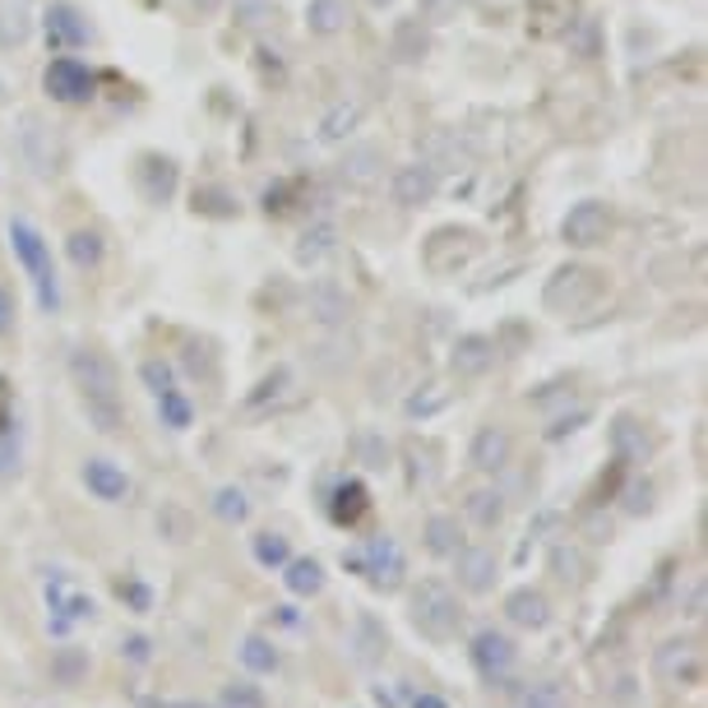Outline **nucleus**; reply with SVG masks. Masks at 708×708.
Returning <instances> with one entry per match:
<instances>
[{"instance_id":"nucleus-39","label":"nucleus","mask_w":708,"mask_h":708,"mask_svg":"<svg viewBox=\"0 0 708 708\" xmlns=\"http://www.w3.org/2000/svg\"><path fill=\"white\" fill-rule=\"evenodd\" d=\"M214 514L222 518L227 528L245 524V518H250V500H245V491H241V487H218V491H214Z\"/></svg>"},{"instance_id":"nucleus-48","label":"nucleus","mask_w":708,"mask_h":708,"mask_svg":"<svg viewBox=\"0 0 708 708\" xmlns=\"http://www.w3.org/2000/svg\"><path fill=\"white\" fill-rule=\"evenodd\" d=\"M551 566H556L560 579H583V574H579V570H583V556H579V551H566V547H560V551L551 556Z\"/></svg>"},{"instance_id":"nucleus-26","label":"nucleus","mask_w":708,"mask_h":708,"mask_svg":"<svg viewBox=\"0 0 708 708\" xmlns=\"http://www.w3.org/2000/svg\"><path fill=\"white\" fill-rule=\"evenodd\" d=\"M283 570H287L283 583H287L292 597H316V593H324V566H320L316 556H292Z\"/></svg>"},{"instance_id":"nucleus-6","label":"nucleus","mask_w":708,"mask_h":708,"mask_svg":"<svg viewBox=\"0 0 708 708\" xmlns=\"http://www.w3.org/2000/svg\"><path fill=\"white\" fill-rule=\"evenodd\" d=\"M653 676L662 685H681V690H695L704 681V649L699 639H666L653 653Z\"/></svg>"},{"instance_id":"nucleus-24","label":"nucleus","mask_w":708,"mask_h":708,"mask_svg":"<svg viewBox=\"0 0 708 708\" xmlns=\"http://www.w3.org/2000/svg\"><path fill=\"white\" fill-rule=\"evenodd\" d=\"M135 176H139V191L149 204H167L176 195V162L172 158H144Z\"/></svg>"},{"instance_id":"nucleus-23","label":"nucleus","mask_w":708,"mask_h":708,"mask_svg":"<svg viewBox=\"0 0 708 708\" xmlns=\"http://www.w3.org/2000/svg\"><path fill=\"white\" fill-rule=\"evenodd\" d=\"M362 121H366V102H362V98H339V102H333V107L320 116V139H324V144H343Z\"/></svg>"},{"instance_id":"nucleus-37","label":"nucleus","mask_w":708,"mask_h":708,"mask_svg":"<svg viewBox=\"0 0 708 708\" xmlns=\"http://www.w3.org/2000/svg\"><path fill=\"white\" fill-rule=\"evenodd\" d=\"M250 551H255V566H264V570H283L292 560V547H287L283 533H255Z\"/></svg>"},{"instance_id":"nucleus-13","label":"nucleus","mask_w":708,"mask_h":708,"mask_svg":"<svg viewBox=\"0 0 708 708\" xmlns=\"http://www.w3.org/2000/svg\"><path fill=\"white\" fill-rule=\"evenodd\" d=\"M47 93L56 102H89L93 98V70L75 56H56L47 66Z\"/></svg>"},{"instance_id":"nucleus-28","label":"nucleus","mask_w":708,"mask_h":708,"mask_svg":"<svg viewBox=\"0 0 708 708\" xmlns=\"http://www.w3.org/2000/svg\"><path fill=\"white\" fill-rule=\"evenodd\" d=\"M352 649H357V662H362V666H375V662L385 658L389 635H385V625L375 620L370 612H362V616H357V635H352Z\"/></svg>"},{"instance_id":"nucleus-18","label":"nucleus","mask_w":708,"mask_h":708,"mask_svg":"<svg viewBox=\"0 0 708 708\" xmlns=\"http://www.w3.org/2000/svg\"><path fill=\"white\" fill-rule=\"evenodd\" d=\"M612 449H616L620 464H649V454H653V435L643 431L639 416L620 412L616 422H612Z\"/></svg>"},{"instance_id":"nucleus-51","label":"nucleus","mask_w":708,"mask_h":708,"mask_svg":"<svg viewBox=\"0 0 708 708\" xmlns=\"http://www.w3.org/2000/svg\"><path fill=\"white\" fill-rule=\"evenodd\" d=\"M583 422H589V412H574V416H560V422H556V426H551L547 435H551V441H560V435H566V431H579Z\"/></svg>"},{"instance_id":"nucleus-15","label":"nucleus","mask_w":708,"mask_h":708,"mask_svg":"<svg viewBox=\"0 0 708 708\" xmlns=\"http://www.w3.org/2000/svg\"><path fill=\"white\" fill-rule=\"evenodd\" d=\"M495 366V343L487 333H464V339H454L449 347V370L458 380H482V375Z\"/></svg>"},{"instance_id":"nucleus-1","label":"nucleus","mask_w":708,"mask_h":708,"mask_svg":"<svg viewBox=\"0 0 708 708\" xmlns=\"http://www.w3.org/2000/svg\"><path fill=\"white\" fill-rule=\"evenodd\" d=\"M70 375H75V389L83 399V412L102 435H116L125 426V412H121V370L107 352L98 347H75L70 352Z\"/></svg>"},{"instance_id":"nucleus-41","label":"nucleus","mask_w":708,"mask_h":708,"mask_svg":"<svg viewBox=\"0 0 708 708\" xmlns=\"http://www.w3.org/2000/svg\"><path fill=\"white\" fill-rule=\"evenodd\" d=\"M66 250H70V264H75V269H98V264H102V237L89 232V227L70 232Z\"/></svg>"},{"instance_id":"nucleus-31","label":"nucleus","mask_w":708,"mask_h":708,"mask_svg":"<svg viewBox=\"0 0 708 708\" xmlns=\"http://www.w3.org/2000/svg\"><path fill=\"white\" fill-rule=\"evenodd\" d=\"M333 250H339V227H333V222L306 227V232H301V245H297V264H320V260L333 255Z\"/></svg>"},{"instance_id":"nucleus-19","label":"nucleus","mask_w":708,"mask_h":708,"mask_svg":"<svg viewBox=\"0 0 708 708\" xmlns=\"http://www.w3.org/2000/svg\"><path fill=\"white\" fill-rule=\"evenodd\" d=\"M385 172V153L375 149V144H357V149H347L343 162H339V181L352 185V191H366V185H375Z\"/></svg>"},{"instance_id":"nucleus-14","label":"nucleus","mask_w":708,"mask_h":708,"mask_svg":"<svg viewBox=\"0 0 708 708\" xmlns=\"http://www.w3.org/2000/svg\"><path fill=\"white\" fill-rule=\"evenodd\" d=\"M510 454H514V435H510L505 426L487 422V426H477V431H472L468 464H472L477 472H500V468L510 464Z\"/></svg>"},{"instance_id":"nucleus-40","label":"nucleus","mask_w":708,"mask_h":708,"mask_svg":"<svg viewBox=\"0 0 708 708\" xmlns=\"http://www.w3.org/2000/svg\"><path fill=\"white\" fill-rule=\"evenodd\" d=\"M0 42H5V47L28 42V10H24V0H5V5H0Z\"/></svg>"},{"instance_id":"nucleus-50","label":"nucleus","mask_w":708,"mask_h":708,"mask_svg":"<svg viewBox=\"0 0 708 708\" xmlns=\"http://www.w3.org/2000/svg\"><path fill=\"white\" fill-rule=\"evenodd\" d=\"M121 597L130 602L135 612H149V607H153V593L144 589V583H121Z\"/></svg>"},{"instance_id":"nucleus-27","label":"nucleus","mask_w":708,"mask_h":708,"mask_svg":"<svg viewBox=\"0 0 708 708\" xmlns=\"http://www.w3.org/2000/svg\"><path fill=\"white\" fill-rule=\"evenodd\" d=\"M352 19V5L347 0H310L306 5V28L316 37H339Z\"/></svg>"},{"instance_id":"nucleus-21","label":"nucleus","mask_w":708,"mask_h":708,"mask_svg":"<svg viewBox=\"0 0 708 708\" xmlns=\"http://www.w3.org/2000/svg\"><path fill=\"white\" fill-rule=\"evenodd\" d=\"M505 616L514 625H524V630H547L551 625V602H547V593H537V589H514L505 597Z\"/></svg>"},{"instance_id":"nucleus-7","label":"nucleus","mask_w":708,"mask_h":708,"mask_svg":"<svg viewBox=\"0 0 708 708\" xmlns=\"http://www.w3.org/2000/svg\"><path fill=\"white\" fill-rule=\"evenodd\" d=\"M19 158H24L33 167V176H42V181L60 172V144L52 135V125L37 112L19 116Z\"/></svg>"},{"instance_id":"nucleus-56","label":"nucleus","mask_w":708,"mask_h":708,"mask_svg":"<svg viewBox=\"0 0 708 708\" xmlns=\"http://www.w3.org/2000/svg\"><path fill=\"white\" fill-rule=\"evenodd\" d=\"M685 616H695V620L704 616V589H695V593H690V612H685Z\"/></svg>"},{"instance_id":"nucleus-17","label":"nucleus","mask_w":708,"mask_h":708,"mask_svg":"<svg viewBox=\"0 0 708 708\" xmlns=\"http://www.w3.org/2000/svg\"><path fill=\"white\" fill-rule=\"evenodd\" d=\"M306 310H310V320H316V324L339 329V324H347V316H352V297H347L339 283L320 278V283H310V292H306Z\"/></svg>"},{"instance_id":"nucleus-20","label":"nucleus","mask_w":708,"mask_h":708,"mask_svg":"<svg viewBox=\"0 0 708 708\" xmlns=\"http://www.w3.org/2000/svg\"><path fill=\"white\" fill-rule=\"evenodd\" d=\"M366 510H370V491L357 482V477H347V482L333 487V495H329V518L339 528H357Z\"/></svg>"},{"instance_id":"nucleus-33","label":"nucleus","mask_w":708,"mask_h":708,"mask_svg":"<svg viewBox=\"0 0 708 708\" xmlns=\"http://www.w3.org/2000/svg\"><path fill=\"white\" fill-rule=\"evenodd\" d=\"M287 385H292V370H287V366H274V370H269L264 380L241 399V408H245V412H264L269 403H278V399H283Z\"/></svg>"},{"instance_id":"nucleus-29","label":"nucleus","mask_w":708,"mask_h":708,"mask_svg":"<svg viewBox=\"0 0 708 708\" xmlns=\"http://www.w3.org/2000/svg\"><path fill=\"white\" fill-rule=\"evenodd\" d=\"M426 47H431V37L422 28V19H403L389 37V52H393V60H403V66H416V60L426 56Z\"/></svg>"},{"instance_id":"nucleus-5","label":"nucleus","mask_w":708,"mask_h":708,"mask_svg":"<svg viewBox=\"0 0 708 708\" xmlns=\"http://www.w3.org/2000/svg\"><path fill=\"white\" fill-rule=\"evenodd\" d=\"M343 566L352 574H362L375 593H399L403 589V574H408V560L399 551V541L385 537V533L370 537L366 547H357V551H343Z\"/></svg>"},{"instance_id":"nucleus-42","label":"nucleus","mask_w":708,"mask_h":708,"mask_svg":"<svg viewBox=\"0 0 708 708\" xmlns=\"http://www.w3.org/2000/svg\"><path fill=\"white\" fill-rule=\"evenodd\" d=\"M218 704H222V708H264L269 699H264V690H260L255 681L241 676V681H227V685H222V699H218Z\"/></svg>"},{"instance_id":"nucleus-46","label":"nucleus","mask_w":708,"mask_h":708,"mask_svg":"<svg viewBox=\"0 0 708 708\" xmlns=\"http://www.w3.org/2000/svg\"><path fill=\"white\" fill-rule=\"evenodd\" d=\"M274 19V5L269 0H237V24L241 28H260V24H269Z\"/></svg>"},{"instance_id":"nucleus-10","label":"nucleus","mask_w":708,"mask_h":708,"mask_svg":"<svg viewBox=\"0 0 708 708\" xmlns=\"http://www.w3.org/2000/svg\"><path fill=\"white\" fill-rule=\"evenodd\" d=\"M468 658L477 666V676L482 681H505L514 672V662H518V649H514V639L505 630H477L472 643H468Z\"/></svg>"},{"instance_id":"nucleus-2","label":"nucleus","mask_w":708,"mask_h":708,"mask_svg":"<svg viewBox=\"0 0 708 708\" xmlns=\"http://www.w3.org/2000/svg\"><path fill=\"white\" fill-rule=\"evenodd\" d=\"M464 602H458V593L449 589V583L441 579H422L416 589L408 593V620L412 630L431 639V643H454L458 630H464Z\"/></svg>"},{"instance_id":"nucleus-52","label":"nucleus","mask_w":708,"mask_h":708,"mask_svg":"<svg viewBox=\"0 0 708 708\" xmlns=\"http://www.w3.org/2000/svg\"><path fill=\"white\" fill-rule=\"evenodd\" d=\"M412 708H449V699L435 690H422V695H412Z\"/></svg>"},{"instance_id":"nucleus-16","label":"nucleus","mask_w":708,"mask_h":708,"mask_svg":"<svg viewBox=\"0 0 708 708\" xmlns=\"http://www.w3.org/2000/svg\"><path fill=\"white\" fill-rule=\"evenodd\" d=\"M79 477H83V487L102 500V505H121V500L130 495V477H125V468L112 464V458H83Z\"/></svg>"},{"instance_id":"nucleus-9","label":"nucleus","mask_w":708,"mask_h":708,"mask_svg":"<svg viewBox=\"0 0 708 708\" xmlns=\"http://www.w3.org/2000/svg\"><path fill=\"white\" fill-rule=\"evenodd\" d=\"M477 255V232H468V227H441V232H431V241L422 245V260L431 274H458L468 260Z\"/></svg>"},{"instance_id":"nucleus-44","label":"nucleus","mask_w":708,"mask_h":708,"mask_svg":"<svg viewBox=\"0 0 708 708\" xmlns=\"http://www.w3.org/2000/svg\"><path fill=\"white\" fill-rule=\"evenodd\" d=\"M431 393H412L408 399V416H431V412H441V408H449V389H441V385H426Z\"/></svg>"},{"instance_id":"nucleus-49","label":"nucleus","mask_w":708,"mask_h":708,"mask_svg":"<svg viewBox=\"0 0 708 708\" xmlns=\"http://www.w3.org/2000/svg\"><path fill=\"white\" fill-rule=\"evenodd\" d=\"M649 505H653V487L649 482H635L630 491H625V510H630V514H643Z\"/></svg>"},{"instance_id":"nucleus-12","label":"nucleus","mask_w":708,"mask_h":708,"mask_svg":"<svg viewBox=\"0 0 708 708\" xmlns=\"http://www.w3.org/2000/svg\"><path fill=\"white\" fill-rule=\"evenodd\" d=\"M454 579H458V589L464 593H491L495 583H500V560L491 547H458L454 551Z\"/></svg>"},{"instance_id":"nucleus-54","label":"nucleus","mask_w":708,"mask_h":708,"mask_svg":"<svg viewBox=\"0 0 708 708\" xmlns=\"http://www.w3.org/2000/svg\"><path fill=\"white\" fill-rule=\"evenodd\" d=\"M139 708H222V704H172V699H139Z\"/></svg>"},{"instance_id":"nucleus-32","label":"nucleus","mask_w":708,"mask_h":708,"mask_svg":"<svg viewBox=\"0 0 708 708\" xmlns=\"http://www.w3.org/2000/svg\"><path fill=\"white\" fill-rule=\"evenodd\" d=\"M241 662H245L255 676H274L278 666H283V653L274 649V639H264V635H245V639H241Z\"/></svg>"},{"instance_id":"nucleus-36","label":"nucleus","mask_w":708,"mask_h":708,"mask_svg":"<svg viewBox=\"0 0 708 708\" xmlns=\"http://www.w3.org/2000/svg\"><path fill=\"white\" fill-rule=\"evenodd\" d=\"M158 416H162V426L185 431V426H195V403L185 399L181 389H167V393H158Z\"/></svg>"},{"instance_id":"nucleus-35","label":"nucleus","mask_w":708,"mask_h":708,"mask_svg":"<svg viewBox=\"0 0 708 708\" xmlns=\"http://www.w3.org/2000/svg\"><path fill=\"white\" fill-rule=\"evenodd\" d=\"M514 708H579V704L560 681H541V685H528Z\"/></svg>"},{"instance_id":"nucleus-30","label":"nucleus","mask_w":708,"mask_h":708,"mask_svg":"<svg viewBox=\"0 0 708 708\" xmlns=\"http://www.w3.org/2000/svg\"><path fill=\"white\" fill-rule=\"evenodd\" d=\"M422 541L431 556H454L458 547H464V528H458L454 514H431L426 528H422Z\"/></svg>"},{"instance_id":"nucleus-3","label":"nucleus","mask_w":708,"mask_h":708,"mask_svg":"<svg viewBox=\"0 0 708 708\" xmlns=\"http://www.w3.org/2000/svg\"><path fill=\"white\" fill-rule=\"evenodd\" d=\"M10 241H14L19 264H24L28 278H33L37 306L52 316V310L60 306V283H56V264H52V245H47V237H42L28 218H14V222H10Z\"/></svg>"},{"instance_id":"nucleus-11","label":"nucleus","mask_w":708,"mask_h":708,"mask_svg":"<svg viewBox=\"0 0 708 708\" xmlns=\"http://www.w3.org/2000/svg\"><path fill=\"white\" fill-rule=\"evenodd\" d=\"M435 191H441V167L435 162H408L393 172L389 181V195L393 204H403V208H422L435 199Z\"/></svg>"},{"instance_id":"nucleus-4","label":"nucleus","mask_w":708,"mask_h":708,"mask_svg":"<svg viewBox=\"0 0 708 708\" xmlns=\"http://www.w3.org/2000/svg\"><path fill=\"white\" fill-rule=\"evenodd\" d=\"M602 292H607V274L593 264H560L556 274L547 278V292H541V301L556 316H579V310H589L602 301Z\"/></svg>"},{"instance_id":"nucleus-34","label":"nucleus","mask_w":708,"mask_h":708,"mask_svg":"<svg viewBox=\"0 0 708 708\" xmlns=\"http://www.w3.org/2000/svg\"><path fill=\"white\" fill-rule=\"evenodd\" d=\"M464 510H468V518H472L477 528H495L500 518H505V495L491 491V487H482V491H472L464 500Z\"/></svg>"},{"instance_id":"nucleus-57","label":"nucleus","mask_w":708,"mask_h":708,"mask_svg":"<svg viewBox=\"0 0 708 708\" xmlns=\"http://www.w3.org/2000/svg\"><path fill=\"white\" fill-rule=\"evenodd\" d=\"M274 612H278L283 625H297V612H292V607H274Z\"/></svg>"},{"instance_id":"nucleus-47","label":"nucleus","mask_w":708,"mask_h":708,"mask_svg":"<svg viewBox=\"0 0 708 708\" xmlns=\"http://www.w3.org/2000/svg\"><path fill=\"white\" fill-rule=\"evenodd\" d=\"M185 366H191V375H199V366H204V375H208V380H214V357H208V343H191V347H185Z\"/></svg>"},{"instance_id":"nucleus-8","label":"nucleus","mask_w":708,"mask_h":708,"mask_svg":"<svg viewBox=\"0 0 708 708\" xmlns=\"http://www.w3.org/2000/svg\"><path fill=\"white\" fill-rule=\"evenodd\" d=\"M560 237H566V245H574V250L607 245V237H612V204L579 199L566 214V222H560Z\"/></svg>"},{"instance_id":"nucleus-45","label":"nucleus","mask_w":708,"mask_h":708,"mask_svg":"<svg viewBox=\"0 0 708 708\" xmlns=\"http://www.w3.org/2000/svg\"><path fill=\"white\" fill-rule=\"evenodd\" d=\"M121 658L130 666H149L153 662V639L149 635H125L121 639Z\"/></svg>"},{"instance_id":"nucleus-53","label":"nucleus","mask_w":708,"mask_h":708,"mask_svg":"<svg viewBox=\"0 0 708 708\" xmlns=\"http://www.w3.org/2000/svg\"><path fill=\"white\" fill-rule=\"evenodd\" d=\"M14 324V301H10V292L0 287V333H5Z\"/></svg>"},{"instance_id":"nucleus-25","label":"nucleus","mask_w":708,"mask_h":708,"mask_svg":"<svg viewBox=\"0 0 708 708\" xmlns=\"http://www.w3.org/2000/svg\"><path fill=\"white\" fill-rule=\"evenodd\" d=\"M47 37L56 42V47H83V42H89V19H83L75 5H66V0H56V5L47 10Z\"/></svg>"},{"instance_id":"nucleus-43","label":"nucleus","mask_w":708,"mask_h":708,"mask_svg":"<svg viewBox=\"0 0 708 708\" xmlns=\"http://www.w3.org/2000/svg\"><path fill=\"white\" fill-rule=\"evenodd\" d=\"M139 380L149 385L153 399H158V393H167V389H176V375H172V366H167L162 357H149V362H144V366H139Z\"/></svg>"},{"instance_id":"nucleus-58","label":"nucleus","mask_w":708,"mask_h":708,"mask_svg":"<svg viewBox=\"0 0 708 708\" xmlns=\"http://www.w3.org/2000/svg\"><path fill=\"white\" fill-rule=\"evenodd\" d=\"M191 5H199V10H204V14H214V10H218V5H222V0H191Z\"/></svg>"},{"instance_id":"nucleus-22","label":"nucleus","mask_w":708,"mask_h":708,"mask_svg":"<svg viewBox=\"0 0 708 708\" xmlns=\"http://www.w3.org/2000/svg\"><path fill=\"white\" fill-rule=\"evenodd\" d=\"M47 597H52V612H60V616L52 620L56 630H66L70 620H93V612H98V607H93V597H89V593H79L70 579H56L52 589H47Z\"/></svg>"},{"instance_id":"nucleus-55","label":"nucleus","mask_w":708,"mask_h":708,"mask_svg":"<svg viewBox=\"0 0 708 708\" xmlns=\"http://www.w3.org/2000/svg\"><path fill=\"white\" fill-rule=\"evenodd\" d=\"M19 468V454H14V445H0V477H10Z\"/></svg>"},{"instance_id":"nucleus-38","label":"nucleus","mask_w":708,"mask_h":708,"mask_svg":"<svg viewBox=\"0 0 708 708\" xmlns=\"http://www.w3.org/2000/svg\"><path fill=\"white\" fill-rule=\"evenodd\" d=\"M89 676V653L83 649H56L52 653V681L56 685H79Z\"/></svg>"}]
</instances>
